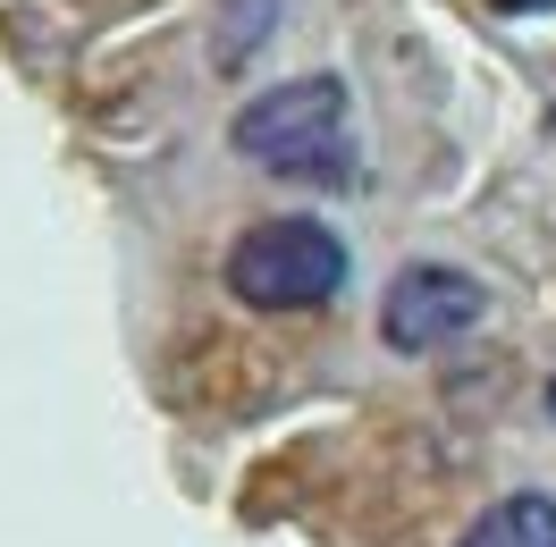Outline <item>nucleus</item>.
I'll return each mask as SVG.
<instances>
[{"mask_svg":"<svg viewBox=\"0 0 556 547\" xmlns=\"http://www.w3.org/2000/svg\"><path fill=\"white\" fill-rule=\"evenodd\" d=\"M548 412H556V387H548Z\"/></svg>","mask_w":556,"mask_h":547,"instance_id":"39448f33","label":"nucleus"},{"mask_svg":"<svg viewBox=\"0 0 556 547\" xmlns=\"http://www.w3.org/2000/svg\"><path fill=\"white\" fill-rule=\"evenodd\" d=\"M346 287V244L320 219H262L228 244V295L244 311H313Z\"/></svg>","mask_w":556,"mask_h":547,"instance_id":"f03ea898","label":"nucleus"},{"mask_svg":"<svg viewBox=\"0 0 556 547\" xmlns=\"http://www.w3.org/2000/svg\"><path fill=\"white\" fill-rule=\"evenodd\" d=\"M489 311L481 278L447 270V262H414V270L388 278L380 295V338L396 345V354H439V345H455L472 320Z\"/></svg>","mask_w":556,"mask_h":547,"instance_id":"7ed1b4c3","label":"nucleus"},{"mask_svg":"<svg viewBox=\"0 0 556 547\" xmlns=\"http://www.w3.org/2000/svg\"><path fill=\"white\" fill-rule=\"evenodd\" d=\"M346 118H354V102L338 76H287V85L253 93L228 118V143L253 169H278V177H346L354 169Z\"/></svg>","mask_w":556,"mask_h":547,"instance_id":"f257e3e1","label":"nucleus"},{"mask_svg":"<svg viewBox=\"0 0 556 547\" xmlns=\"http://www.w3.org/2000/svg\"><path fill=\"white\" fill-rule=\"evenodd\" d=\"M455 547H556V497L515 488V497H497V506H489Z\"/></svg>","mask_w":556,"mask_h":547,"instance_id":"20e7f679","label":"nucleus"}]
</instances>
